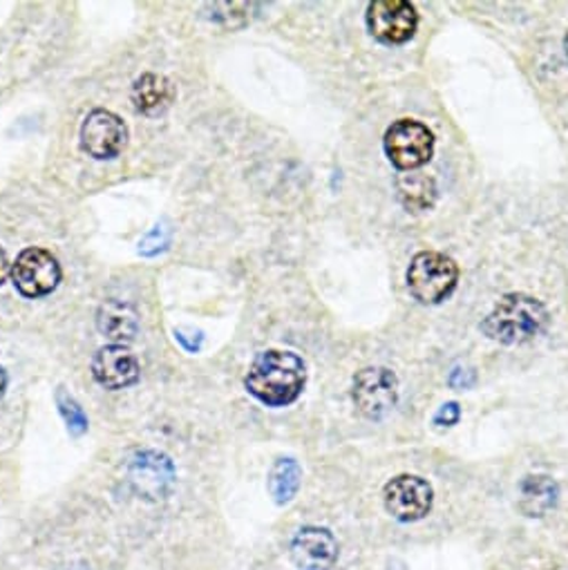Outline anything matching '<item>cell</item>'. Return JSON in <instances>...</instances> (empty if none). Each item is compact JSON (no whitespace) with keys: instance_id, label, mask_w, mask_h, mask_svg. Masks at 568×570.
<instances>
[{"instance_id":"cell-1","label":"cell","mask_w":568,"mask_h":570,"mask_svg":"<svg viewBox=\"0 0 568 570\" xmlns=\"http://www.w3.org/2000/svg\"><path fill=\"white\" fill-rule=\"evenodd\" d=\"M307 367L294 352L268 350L253 358L244 385L251 396L268 407L292 405L305 390Z\"/></svg>"},{"instance_id":"cell-2","label":"cell","mask_w":568,"mask_h":570,"mask_svg":"<svg viewBox=\"0 0 568 570\" xmlns=\"http://www.w3.org/2000/svg\"><path fill=\"white\" fill-rule=\"evenodd\" d=\"M548 325L546 307L526 294L503 296L486 316L481 330L490 341L501 345H523L537 338Z\"/></svg>"},{"instance_id":"cell-3","label":"cell","mask_w":568,"mask_h":570,"mask_svg":"<svg viewBox=\"0 0 568 570\" xmlns=\"http://www.w3.org/2000/svg\"><path fill=\"white\" fill-rule=\"evenodd\" d=\"M459 282V266L439 250H421L408 268V289L421 305H439L452 296Z\"/></svg>"},{"instance_id":"cell-4","label":"cell","mask_w":568,"mask_h":570,"mask_svg":"<svg viewBox=\"0 0 568 570\" xmlns=\"http://www.w3.org/2000/svg\"><path fill=\"white\" fill-rule=\"evenodd\" d=\"M385 155L399 170H417L432 159L434 135L428 126L414 119L394 121L383 139Z\"/></svg>"},{"instance_id":"cell-5","label":"cell","mask_w":568,"mask_h":570,"mask_svg":"<svg viewBox=\"0 0 568 570\" xmlns=\"http://www.w3.org/2000/svg\"><path fill=\"white\" fill-rule=\"evenodd\" d=\"M14 287L26 298H43L50 296L61 282V264L59 259L39 246H30L19 253L12 264Z\"/></svg>"},{"instance_id":"cell-6","label":"cell","mask_w":568,"mask_h":570,"mask_svg":"<svg viewBox=\"0 0 568 570\" xmlns=\"http://www.w3.org/2000/svg\"><path fill=\"white\" fill-rule=\"evenodd\" d=\"M385 510L401 523L421 521L430 514L434 503L432 485L414 474L394 476L383 490Z\"/></svg>"},{"instance_id":"cell-7","label":"cell","mask_w":568,"mask_h":570,"mask_svg":"<svg viewBox=\"0 0 568 570\" xmlns=\"http://www.w3.org/2000/svg\"><path fill=\"white\" fill-rule=\"evenodd\" d=\"M368 28L381 43L401 46L414 37L419 14L408 0H374L368 8Z\"/></svg>"},{"instance_id":"cell-8","label":"cell","mask_w":568,"mask_h":570,"mask_svg":"<svg viewBox=\"0 0 568 570\" xmlns=\"http://www.w3.org/2000/svg\"><path fill=\"white\" fill-rule=\"evenodd\" d=\"M352 399L359 412L372 421L388 416L399 399V381L385 367H368L354 376Z\"/></svg>"},{"instance_id":"cell-9","label":"cell","mask_w":568,"mask_h":570,"mask_svg":"<svg viewBox=\"0 0 568 570\" xmlns=\"http://www.w3.org/2000/svg\"><path fill=\"white\" fill-rule=\"evenodd\" d=\"M128 144L124 119L106 108H95L81 124V148L92 159H115Z\"/></svg>"},{"instance_id":"cell-10","label":"cell","mask_w":568,"mask_h":570,"mask_svg":"<svg viewBox=\"0 0 568 570\" xmlns=\"http://www.w3.org/2000/svg\"><path fill=\"white\" fill-rule=\"evenodd\" d=\"M128 481L139 497L148 501H161L173 492L175 465L166 454L144 450L130 459Z\"/></svg>"},{"instance_id":"cell-11","label":"cell","mask_w":568,"mask_h":570,"mask_svg":"<svg viewBox=\"0 0 568 570\" xmlns=\"http://www.w3.org/2000/svg\"><path fill=\"white\" fill-rule=\"evenodd\" d=\"M290 554L301 570H332L339 561V541L327 528L305 525L294 534Z\"/></svg>"},{"instance_id":"cell-12","label":"cell","mask_w":568,"mask_h":570,"mask_svg":"<svg viewBox=\"0 0 568 570\" xmlns=\"http://www.w3.org/2000/svg\"><path fill=\"white\" fill-rule=\"evenodd\" d=\"M92 376L106 390H126L139 381V361L128 347L108 345L95 354Z\"/></svg>"},{"instance_id":"cell-13","label":"cell","mask_w":568,"mask_h":570,"mask_svg":"<svg viewBox=\"0 0 568 570\" xmlns=\"http://www.w3.org/2000/svg\"><path fill=\"white\" fill-rule=\"evenodd\" d=\"M97 330L115 345L130 343L139 332V314L121 301H106L97 312Z\"/></svg>"},{"instance_id":"cell-14","label":"cell","mask_w":568,"mask_h":570,"mask_svg":"<svg viewBox=\"0 0 568 570\" xmlns=\"http://www.w3.org/2000/svg\"><path fill=\"white\" fill-rule=\"evenodd\" d=\"M175 99V88L173 83L155 72H146L141 75L130 90V101L135 106L137 112L155 117L159 112H164Z\"/></svg>"},{"instance_id":"cell-15","label":"cell","mask_w":568,"mask_h":570,"mask_svg":"<svg viewBox=\"0 0 568 570\" xmlns=\"http://www.w3.org/2000/svg\"><path fill=\"white\" fill-rule=\"evenodd\" d=\"M559 497L557 483L546 474H528L519 483V510L526 517H543L550 508H555Z\"/></svg>"},{"instance_id":"cell-16","label":"cell","mask_w":568,"mask_h":570,"mask_svg":"<svg viewBox=\"0 0 568 570\" xmlns=\"http://www.w3.org/2000/svg\"><path fill=\"white\" fill-rule=\"evenodd\" d=\"M303 470L296 459L284 456L277 459L268 472V492L277 505H287L301 490Z\"/></svg>"},{"instance_id":"cell-17","label":"cell","mask_w":568,"mask_h":570,"mask_svg":"<svg viewBox=\"0 0 568 570\" xmlns=\"http://www.w3.org/2000/svg\"><path fill=\"white\" fill-rule=\"evenodd\" d=\"M399 195L410 210H425L434 204L437 188L430 177L421 173H410L399 177Z\"/></svg>"},{"instance_id":"cell-18","label":"cell","mask_w":568,"mask_h":570,"mask_svg":"<svg viewBox=\"0 0 568 570\" xmlns=\"http://www.w3.org/2000/svg\"><path fill=\"white\" fill-rule=\"evenodd\" d=\"M57 405H59V412H61L68 430L75 436H81L88 432V416H86L84 407L63 387L57 390Z\"/></svg>"},{"instance_id":"cell-19","label":"cell","mask_w":568,"mask_h":570,"mask_svg":"<svg viewBox=\"0 0 568 570\" xmlns=\"http://www.w3.org/2000/svg\"><path fill=\"white\" fill-rule=\"evenodd\" d=\"M168 244H170V228L166 224H157L139 242V253L144 257H153V255L166 250Z\"/></svg>"},{"instance_id":"cell-20","label":"cell","mask_w":568,"mask_h":570,"mask_svg":"<svg viewBox=\"0 0 568 570\" xmlns=\"http://www.w3.org/2000/svg\"><path fill=\"white\" fill-rule=\"evenodd\" d=\"M175 341L188 352V354H197L202 350V332L195 330H175Z\"/></svg>"},{"instance_id":"cell-21","label":"cell","mask_w":568,"mask_h":570,"mask_svg":"<svg viewBox=\"0 0 568 570\" xmlns=\"http://www.w3.org/2000/svg\"><path fill=\"white\" fill-rule=\"evenodd\" d=\"M459 419H461L459 405H457V403H445V405H441V410L434 414V425H439V428H452V425L459 423Z\"/></svg>"},{"instance_id":"cell-22","label":"cell","mask_w":568,"mask_h":570,"mask_svg":"<svg viewBox=\"0 0 568 570\" xmlns=\"http://www.w3.org/2000/svg\"><path fill=\"white\" fill-rule=\"evenodd\" d=\"M474 383H477L474 370L457 367V370H452V374H450V385L457 387V390H470Z\"/></svg>"},{"instance_id":"cell-23","label":"cell","mask_w":568,"mask_h":570,"mask_svg":"<svg viewBox=\"0 0 568 570\" xmlns=\"http://www.w3.org/2000/svg\"><path fill=\"white\" fill-rule=\"evenodd\" d=\"M8 275H10V259H8V253L0 248V287L6 284Z\"/></svg>"},{"instance_id":"cell-24","label":"cell","mask_w":568,"mask_h":570,"mask_svg":"<svg viewBox=\"0 0 568 570\" xmlns=\"http://www.w3.org/2000/svg\"><path fill=\"white\" fill-rule=\"evenodd\" d=\"M6 390H8V372L0 367V396L6 394Z\"/></svg>"},{"instance_id":"cell-25","label":"cell","mask_w":568,"mask_h":570,"mask_svg":"<svg viewBox=\"0 0 568 570\" xmlns=\"http://www.w3.org/2000/svg\"><path fill=\"white\" fill-rule=\"evenodd\" d=\"M564 48H566V55H568V35H566V39H564Z\"/></svg>"}]
</instances>
